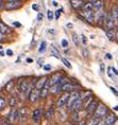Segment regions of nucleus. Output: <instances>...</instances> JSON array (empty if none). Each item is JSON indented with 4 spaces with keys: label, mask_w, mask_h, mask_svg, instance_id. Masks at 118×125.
<instances>
[{
    "label": "nucleus",
    "mask_w": 118,
    "mask_h": 125,
    "mask_svg": "<svg viewBox=\"0 0 118 125\" xmlns=\"http://www.w3.org/2000/svg\"><path fill=\"white\" fill-rule=\"evenodd\" d=\"M5 106H7V100H5L3 96L0 95V110L4 109V108H5Z\"/></svg>",
    "instance_id": "b1692460"
},
{
    "label": "nucleus",
    "mask_w": 118,
    "mask_h": 125,
    "mask_svg": "<svg viewBox=\"0 0 118 125\" xmlns=\"http://www.w3.org/2000/svg\"><path fill=\"white\" fill-rule=\"evenodd\" d=\"M106 36L108 37V39H113L115 37V30H110V31H106Z\"/></svg>",
    "instance_id": "c85d7f7f"
},
{
    "label": "nucleus",
    "mask_w": 118,
    "mask_h": 125,
    "mask_svg": "<svg viewBox=\"0 0 118 125\" xmlns=\"http://www.w3.org/2000/svg\"><path fill=\"white\" fill-rule=\"evenodd\" d=\"M44 69H45L46 71H49V70H51V66H50V65H45V66H44Z\"/></svg>",
    "instance_id": "58836bf2"
},
{
    "label": "nucleus",
    "mask_w": 118,
    "mask_h": 125,
    "mask_svg": "<svg viewBox=\"0 0 118 125\" xmlns=\"http://www.w3.org/2000/svg\"><path fill=\"white\" fill-rule=\"evenodd\" d=\"M0 122H1V117H0Z\"/></svg>",
    "instance_id": "052dcab7"
},
{
    "label": "nucleus",
    "mask_w": 118,
    "mask_h": 125,
    "mask_svg": "<svg viewBox=\"0 0 118 125\" xmlns=\"http://www.w3.org/2000/svg\"><path fill=\"white\" fill-rule=\"evenodd\" d=\"M52 4H53L54 7H58V2L57 1H53V2H52Z\"/></svg>",
    "instance_id": "3c124183"
},
{
    "label": "nucleus",
    "mask_w": 118,
    "mask_h": 125,
    "mask_svg": "<svg viewBox=\"0 0 118 125\" xmlns=\"http://www.w3.org/2000/svg\"><path fill=\"white\" fill-rule=\"evenodd\" d=\"M94 13H95L94 22L97 24L98 27H100L104 21V17H105V13H106V12H104V9H102V10L98 11V12H94Z\"/></svg>",
    "instance_id": "f03ea898"
},
{
    "label": "nucleus",
    "mask_w": 118,
    "mask_h": 125,
    "mask_svg": "<svg viewBox=\"0 0 118 125\" xmlns=\"http://www.w3.org/2000/svg\"><path fill=\"white\" fill-rule=\"evenodd\" d=\"M114 110H118V106H116V107H114Z\"/></svg>",
    "instance_id": "4d7b16f0"
},
{
    "label": "nucleus",
    "mask_w": 118,
    "mask_h": 125,
    "mask_svg": "<svg viewBox=\"0 0 118 125\" xmlns=\"http://www.w3.org/2000/svg\"><path fill=\"white\" fill-rule=\"evenodd\" d=\"M94 101H95V100H94V96H93V95H92L88 100H86V102H84V109H86V110H87L88 107L92 105V103L94 102Z\"/></svg>",
    "instance_id": "5701e85b"
},
{
    "label": "nucleus",
    "mask_w": 118,
    "mask_h": 125,
    "mask_svg": "<svg viewBox=\"0 0 118 125\" xmlns=\"http://www.w3.org/2000/svg\"><path fill=\"white\" fill-rule=\"evenodd\" d=\"M80 125H85V121H82L81 123H80Z\"/></svg>",
    "instance_id": "6e6d98bb"
},
{
    "label": "nucleus",
    "mask_w": 118,
    "mask_h": 125,
    "mask_svg": "<svg viewBox=\"0 0 118 125\" xmlns=\"http://www.w3.org/2000/svg\"><path fill=\"white\" fill-rule=\"evenodd\" d=\"M111 70H113V72H114L115 74H116V75H118V71H117L116 69H115V68H113V67H111Z\"/></svg>",
    "instance_id": "a18cd8bd"
},
{
    "label": "nucleus",
    "mask_w": 118,
    "mask_h": 125,
    "mask_svg": "<svg viewBox=\"0 0 118 125\" xmlns=\"http://www.w3.org/2000/svg\"><path fill=\"white\" fill-rule=\"evenodd\" d=\"M62 77H63V75H62V73H60V72L54 73L53 75H52V76L50 77V80H49V85H50V87H53L54 85H57V84L61 81Z\"/></svg>",
    "instance_id": "1a4fd4ad"
},
{
    "label": "nucleus",
    "mask_w": 118,
    "mask_h": 125,
    "mask_svg": "<svg viewBox=\"0 0 118 125\" xmlns=\"http://www.w3.org/2000/svg\"><path fill=\"white\" fill-rule=\"evenodd\" d=\"M47 18H48V20H52V19H53V18H54V13H53V12L49 10L47 12Z\"/></svg>",
    "instance_id": "7c9ffc66"
},
{
    "label": "nucleus",
    "mask_w": 118,
    "mask_h": 125,
    "mask_svg": "<svg viewBox=\"0 0 118 125\" xmlns=\"http://www.w3.org/2000/svg\"><path fill=\"white\" fill-rule=\"evenodd\" d=\"M70 3H71V5L74 8V9H79V8H82V5L84 4V1H81V0H76V1H70Z\"/></svg>",
    "instance_id": "aec40b11"
},
{
    "label": "nucleus",
    "mask_w": 118,
    "mask_h": 125,
    "mask_svg": "<svg viewBox=\"0 0 118 125\" xmlns=\"http://www.w3.org/2000/svg\"><path fill=\"white\" fill-rule=\"evenodd\" d=\"M106 114H107V108L105 107V105L99 104L97 109H96V111H95V114H94V118H96V119L103 118L106 115Z\"/></svg>",
    "instance_id": "7ed1b4c3"
},
{
    "label": "nucleus",
    "mask_w": 118,
    "mask_h": 125,
    "mask_svg": "<svg viewBox=\"0 0 118 125\" xmlns=\"http://www.w3.org/2000/svg\"><path fill=\"white\" fill-rule=\"evenodd\" d=\"M72 42H73V43H74L76 46L79 45V37H78L77 34H74V33L72 34Z\"/></svg>",
    "instance_id": "2f4dec72"
},
{
    "label": "nucleus",
    "mask_w": 118,
    "mask_h": 125,
    "mask_svg": "<svg viewBox=\"0 0 118 125\" xmlns=\"http://www.w3.org/2000/svg\"><path fill=\"white\" fill-rule=\"evenodd\" d=\"M50 51H51V53H52V55H53V56H55V57H59V54H60V52H59V50L55 48L54 46H51L50 47Z\"/></svg>",
    "instance_id": "bb28decb"
},
{
    "label": "nucleus",
    "mask_w": 118,
    "mask_h": 125,
    "mask_svg": "<svg viewBox=\"0 0 118 125\" xmlns=\"http://www.w3.org/2000/svg\"><path fill=\"white\" fill-rule=\"evenodd\" d=\"M32 9H33V10H35V11H37V10H38V5H37L36 3H34L32 5Z\"/></svg>",
    "instance_id": "a19ab883"
},
{
    "label": "nucleus",
    "mask_w": 118,
    "mask_h": 125,
    "mask_svg": "<svg viewBox=\"0 0 118 125\" xmlns=\"http://www.w3.org/2000/svg\"><path fill=\"white\" fill-rule=\"evenodd\" d=\"M53 125H54V124H53Z\"/></svg>",
    "instance_id": "e2e57ef3"
},
{
    "label": "nucleus",
    "mask_w": 118,
    "mask_h": 125,
    "mask_svg": "<svg viewBox=\"0 0 118 125\" xmlns=\"http://www.w3.org/2000/svg\"><path fill=\"white\" fill-rule=\"evenodd\" d=\"M67 27L68 28H72V24H71V23H67Z\"/></svg>",
    "instance_id": "603ef678"
},
{
    "label": "nucleus",
    "mask_w": 118,
    "mask_h": 125,
    "mask_svg": "<svg viewBox=\"0 0 118 125\" xmlns=\"http://www.w3.org/2000/svg\"><path fill=\"white\" fill-rule=\"evenodd\" d=\"M2 39H4V35L2 33H0V42H1Z\"/></svg>",
    "instance_id": "de8ad7c7"
},
{
    "label": "nucleus",
    "mask_w": 118,
    "mask_h": 125,
    "mask_svg": "<svg viewBox=\"0 0 118 125\" xmlns=\"http://www.w3.org/2000/svg\"><path fill=\"white\" fill-rule=\"evenodd\" d=\"M69 96H70V93L64 92V94H62L57 101V106L58 107H62V106H64L65 104H67L68 100H69Z\"/></svg>",
    "instance_id": "6e6552de"
},
{
    "label": "nucleus",
    "mask_w": 118,
    "mask_h": 125,
    "mask_svg": "<svg viewBox=\"0 0 118 125\" xmlns=\"http://www.w3.org/2000/svg\"><path fill=\"white\" fill-rule=\"evenodd\" d=\"M114 24H115V20H114L113 16H112V13L111 12H106V13H105V17H104V21H103L104 30L105 31L113 30Z\"/></svg>",
    "instance_id": "f257e3e1"
},
{
    "label": "nucleus",
    "mask_w": 118,
    "mask_h": 125,
    "mask_svg": "<svg viewBox=\"0 0 118 125\" xmlns=\"http://www.w3.org/2000/svg\"><path fill=\"white\" fill-rule=\"evenodd\" d=\"M81 37H82V42H83V45H85V43H86V38H85V36H84V35H81Z\"/></svg>",
    "instance_id": "37998d69"
},
{
    "label": "nucleus",
    "mask_w": 118,
    "mask_h": 125,
    "mask_svg": "<svg viewBox=\"0 0 118 125\" xmlns=\"http://www.w3.org/2000/svg\"><path fill=\"white\" fill-rule=\"evenodd\" d=\"M0 8H2V1H0Z\"/></svg>",
    "instance_id": "13d9d810"
},
{
    "label": "nucleus",
    "mask_w": 118,
    "mask_h": 125,
    "mask_svg": "<svg viewBox=\"0 0 118 125\" xmlns=\"http://www.w3.org/2000/svg\"><path fill=\"white\" fill-rule=\"evenodd\" d=\"M37 20H38V21H42L43 20V14L42 13L37 14Z\"/></svg>",
    "instance_id": "e433bc0d"
},
{
    "label": "nucleus",
    "mask_w": 118,
    "mask_h": 125,
    "mask_svg": "<svg viewBox=\"0 0 118 125\" xmlns=\"http://www.w3.org/2000/svg\"><path fill=\"white\" fill-rule=\"evenodd\" d=\"M113 125H118V119H117V120H116V121H115V123H114Z\"/></svg>",
    "instance_id": "5fc2aeb1"
},
{
    "label": "nucleus",
    "mask_w": 118,
    "mask_h": 125,
    "mask_svg": "<svg viewBox=\"0 0 118 125\" xmlns=\"http://www.w3.org/2000/svg\"><path fill=\"white\" fill-rule=\"evenodd\" d=\"M110 89H111L112 91H113V92H114V93H115V94H116V95L118 94V92L116 91V90H115V88H114V87H110Z\"/></svg>",
    "instance_id": "c03bdc74"
},
{
    "label": "nucleus",
    "mask_w": 118,
    "mask_h": 125,
    "mask_svg": "<svg viewBox=\"0 0 118 125\" xmlns=\"http://www.w3.org/2000/svg\"><path fill=\"white\" fill-rule=\"evenodd\" d=\"M14 105H15V99L12 98L11 101H10V106H14Z\"/></svg>",
    "instance_id": "ea45409f"
},
{
    "label": "nucleus",
    "mask_w": 118,
    "mask_h": 125,
    "mask_svg": "<svg viewBox=\"0 0 118 125\" xmlns=\"http://www.w3.org/2000/svg\"><path fill=\"white\" fill-rule=\"evenodd\" d=\"M74 88H76L74 84L70 83V82H68V83L65 84V85H64L63 87H62V91H64V92H68V93H69V91H71V90H73Z\"/></svg>",
    "instance_id": "a211bd4d"
},
{
    "label": "nucleus",
    "mask_w": 118,
    "mask_h": 125,
    "mask_svg": "<svg viewBox=\"0 0 118 125\" xmlns=\"http://www.w3.org/2000/svg\"><path fill=\"white\" fill-rule=\"evenodd\" d=\"M4 125H9V123H8V121H7V122H5V123H4Z\"/></svg>",
    "instance_id": "bf43d9fd"
},
{
    "label": "nucleus",
    "mask_w": 118,
    "mask_h": 125,
    "mask_svg": "<svg viewBox=\"0 0 118 125\" xmlns=\"http://www.w3.org/2000/svg\"><path fill=\"white\" fill-rule=\"evenodd\" d=\"M62 62H63V64H64L65 66H66V67L68 68V69H71V64L67 61L66 58H62Z\"/></svg>",
    "instance_id": "473e14b6"
},
{
    "label": "nucleus",
    "mask_w": 118,
    "mask_h": 125,
    "mask_svg": "<svg viewBox=\"0 0 118 125\" xmlns=\"http://www.w3.org/2000/svg\"><path fill=\"white\" fill-rule=\"evenodd\" d=\"M104 9V2L103 1H93V11L98 12Z\"/></svg>",
    "instance_id": "f8f14e48"
},
{
    "label": "nucleus",
    "mask_w": 118,
    "mask_h": 125,
    "mask_svg": "<svg viewBox=\"0 0 118 125\" xmlns=\"http://www.w3.org/2000/svg\"><path fill=\"white\" fill-rule=\"evenodd\" d=\"M5 53H7V55H9V56H12V55H13V51H12L11 49H8Z\"/></svg>",
    "instance_id": "4c0bfd02"
},
{
    "label": "nucleus",
    "mask_w": 118,
    "mask_h": 125,
    "mask_svg": "<svg viewBox=\"0 0 118 125\" xmlns=\"http://www.w3.org/2000/svg\"><path fill=\"white\" fill-rule=\"evenodd\" d=\"M9 125H11V124H9Z\"/></svg>",
    "instance_id": "680f3d73"
},
{
    "label": "nucleus",
    "mask_w": 118,
    "mask_h": 125,
    "mask_svg": "<svg viewBox=\"0 0 118 125\" xmlns=\"http://www.w3.org/2000/svg\"><path fill=\"white\" fill-rule=\"evenodd\" d=\"M61 43H62V47H63V48H67V47H68V42H67V39H62Z\"/></svg>",
    "instance_id": "c9c22d12"
},
{
    "label": "nucleus",
    "mask_w": 118,
    "mask_h": 125,
    "mask_svg": "<svg viewBox=\"0 0 118 125\" xmlns=\"http://www.w3.org/2000/svg\"><path fill=\"white\" fill-rule=\"evenodd\" d=\"M28 98H29V100H30L31 102L34 103V102H35L38 98H41V91L34 88V89L32 90V91H31V93L29 94V96H28Z\"/></svg>",
    "instance_id": "9b49d317"
},
{
    "label": "nucleus",
    "mask_w": 118,
    "mask_h": 125,
    "mask_svg": "<svg viewBox=\"0 0 118 125\" xmlns=\"http://www.w3.org/2000/svg\"><path fill=\"white\" fill-rule=\"evenodd\" d=\"M105 58H107V59H112L113 58V56H112L110 53H106V55H105Z\"/></svg>",
    "instance_id": "79ce46f5"
},
{
    "label": "nucleus",
    "mask_w": 118,
    "mask_h": 125,
    "mask_svg": "<svg viewBox=\"0 0 118 125\" xmlns=\"http://www.w3.org/2000/svg\"><path fill=\"white\" fill-rule=\"evenodd\" d=\"M82 103H83V102H82V101H81V100H80V99H79V100H78V101L76 102V104H74V105H73V107H72V109H74V110H76V111H78V110H79V109H80V108H81V107H82Z\"/></svg>",
    "instance_id": "a878e982"
},
{
    "label": "nucleus",
    "mask_w": 118,
    "mask_h": 125,
    "mask_svg": "<svg viewBox=\"0 0 118 125\" xmlns=\"http://www.w3.org/2000/svg\"><path fill=\"white\" fill-rule=\"evenodd\" d=\"M33 62L32 58H27V62H29V64H30V62Z\"/></svg>",
    "instance_id": "09e8293b"
},
{
    "label": "nucleus",
    "mask_w": 118,
    "mask_h": 125,
    "mask_svg": "<svg viewBox=\"0 0 118 125\" xmlns=\"http://www.w3.org/2000/svg\"><path fill=\"white\" fill-rule=\"evenodd\" d=\"M98 105H99V102L97 101V100H95V101L92 103V105L89 106L88 109H87V111H88V115H94L95 111H96V109H97V107H98Z\"/></svg>",
    "instance_id": "4468645a"
},
{
    "label": "nucleus",
    "mask_w": 118,
    "mask_h": 125,
    "mask_svg": "<svg viewBox=\"0 0 118 125\" xmlns=\"http://www.w3.org/2000/svg\"><path fill=\"white\" fill-rule=\"evenodd\" d=\"M27 112H28V109L27 108H21L19 110V115H27Z\"/></svg>",
    "instance_id": "f704fd0d"
},
{
    "label": "nucleus",
    "mask_w": 118,
    "mask_h": 125,
    "mask_svg": "<svg viewBox=\"0 0 118 125\" xmlns=\"http://www.w3.org/2000/svg\"><path fill=\"white\" fill-rule=\"evenodd\" d=\"M79 13H80V15H82L83 19H85L86 21H87V22H89V23H93V22H94V16H95L94 11H87V12L80 11Z\"/></svg>",
    "instance_id": "0eeeda50"
},
{
    "label": "nucleus",
    "mask_w": 118,
    "mask_h": 125,
    "mask_svg": "<svg viewBox=\"0 0 118 125\" xmlns=\"http://www.w3.org/2000/svg\"><path fill=\"white\" fill-rule=\"evenodd\" d=\"M48 81H49V79H48L47 76H43L42 79H39L36 82V84H35V89H37V90H39V91H41V90L44 88V86L46 85V83H47Z\"/></svg>",
    "instance_id": "9d476101"
},
{
    "label": "nucleus",
    "mask_w": 118,
    "mask_h": 125,
    "mask_svg": "<svg viewBox=\"0 0 118 125\" xmlns=\"http://www.w3.org/2000/svg\"><path fill=\"white\" fill-rule=\"evenodd\" d=\"M104 65H101V72H104Z\"/></svg>",
    "instance_id": "8fccbe9b"
},
{
    "label": "nucleus",
    "mask_w": 118,
    "mask_h": 125,
    "mask_svg": "<svg viewBox=\"0 0 118 125\" xmlns=\"http://www.w3.org/2000/svg\"><path fill=\"white\" fill-rule=\"evenodd\" d=\"M4 55V52H2V51H0V56H3Z\"/></svg>",
    "instance_id": "864d4df0"
},
{
    "label": "nucleus",
    "mask_w": 118,
    "mask_h": 125,
    "mask_svg": "<svg viewBox=\"0 0 118 125\" xmlns=\"http://www.w3.org/2000/svg\"><path fill=\"white\" fill-rule=\"evenodd\" d=\"M93 95V93L91 90H85V91H81L80 92V100L83 102V101H86L88 98H91V96Z\"/></svg>",
    "instance_id": "2eb2a0df"
},
{
    "label": "nucleus",
    "mask_w": 118,
    "mask_h": 125,
    "mask_svg": "<svg viewBox=\"0 0 118 125\" xmlns=\"http://www.w3.org/2000/svg\"><path fill=\"white\" fill-rule=\"evenodd\" d=\"M62 9H60V10H58V11H55V13H54V18L55 19H59L60 18V15H61V13H62Z\"/></svg>",
    "instance_id": "72a5a7b5"
},
{
    "label": "nucleus",
    "mask_w": 118,
    "mask_h": 125,
    "mask_svg": "<svg viewBox=\"0 0 118 125\" xmlns=\"http://www.w3.org/2000/svg\"><path fill=\"white\" fill-rule=\"evenodd\" d=\"M116 120H117V119H116V117H115V115L110 114V115H106V119L104 120V124L105 125H113Z\"/></svg>",
    "instance_id": "f3484780"
},
{
    "label": "nucleus",
    "mask_w": 118,
    "mask_h": 125,
    "mask_svg": "<svg viewBox=\"0 0 118 125\" xmlns=\"http://www.w3.org/2000/svg\"><path fill=\"white\" fill-rule=\"evenodd\" d=\"M82 10L81 11H84V12H87V11H93V1H87V2H84V4L82 5Z\"/></svg>",
    "instance_id": "6ab92c4d"
},
{
    "label": "nucleus",
    "mask_w": 118,
    "mask_h": 125,
    "mask_svg": "<svg viewBox=\"0 0 118 125\" xmlns=\"http://www.w3.org/2000/svg\"><path fill=\"white\" fill-rule=\"evenodd\" d=\"M111 13H112V16H113L114 20L116 21L118 19V4L114 5L113 9H112V11H111Z\"/></svg>",
    "instance_id": "412c9836"
},
{
    "label": "nucleus",
    "mask_w": 118,
    "mask_h": 125,
    "mask_svg": "<svg viewBox=\"0 0 118 125\" xmlns=\"http://www.w3.org/2000/svg\"><path fill=\"white\" fill-rule=\"evenodd\" d=\"M52 114H53V107H49L47 109V111H46V114H45V118L46 119H50L52 117Z\"/></svg>",
    "instance_id": "393cba45"
},
{
    "label": "nucleus",
    "mask_w": 118,
    "mask_h": 125,
    "mask_svg": "<svg viewBox=\"0 0 118 125\" xmlns=\"http://www.w3.org/2000/svg\"><path fill=\"white\" fill-rule=\"evenodd\" d=\"M13 24H14L15 27H20V26H21V24H20L19 22H16V21H15V22H13Z\"/></svg>",
    "instance_id": "49530a36"
},
{
    "label": "nucleus",
    "mask_w": 118,
    "mask_h": 125,
    "mask_svg": "<svg viewBox=\"0 0 118 125\" xmlns=\"http://www.w3.org/2000/svg\"><path fill=\"white\" fill-rule=\"evenodd\" d=\"M41 115H42V110L39 108H36L35 110H33V112H32V120H33V122L37 123V122L39 121V119H41Z\"/></svg>",
    "instance_id": "ddd939ff"
},
{
    "label": "nucleus",
    "mask_w": 118,
    "mask_h": 125,
    "mask_svg": "<svg viewBox=\"0 0 118 125\" xmlns=\"http://www.w3.org/2000/svg\"><path fill=\"white\" fill-rule=\"evenodd\" d=\"M46 48H47V42H42L41 43V46H39V48H38V52L39 53H42V52H44Z\"/></svg>",
    "instance_id": "c756f323"
},
{
    "label": "nucleus",
    "mask_w": 118,
    "mask_h": 125,
    "mask_svg": "<svg viewBox=\"0 0 118 125\" xmlns=\"http://www.w3.org/2000/svg\"><path fill=\"white\" fill-rule=\"evenodd\" d=\"M49 91H50V85H49V81L46 83V85L44 86V88L41 90V98L42 99H45L46 96L48 95Z\"/></svg>",
    "instance_id": "dca6fc26"
},
{
    "label": "nucleus",
    "mask_w": 118,
    "mask_h": 125,
    "mask_svg": "<svg viewBox=\"0 0 118 125\" xmlns=\"http://www.w3.org/2000/svg\"><path fill=\"white\" fill-rule=\"evenodd\" d=\"M80 99V93L78 91H72L70 93V96H69V100L67 102V108L68 109H72L73 105L76 104V102Z\"/></svg>",
    "instance_id": "20e7f679"
},
{
    "label": "nucleus",
    "mask_w": 118,
    "mask_h": 125,
    "mask_svg": "<svg viewBox=\"0 0 118 125\" xmlns=\"http://www.w3.org/2000/svg\"><path fill=\"white\" fill-rule=\"evenodd\" d=\"M66 83H68V79H67V77H62L61 81L57 84V85H54L53 87H52V88H50L51 92L53 93V94H57V93H59L60 91H62V87H63Z\"/></svg>",
    "instance_id": "39448f33"
},
{
    "label": "nucleus",
    "mask_w": 118,
    "mask_h": 125,
    "mask_svg": "<svg viewBox=\"0 0 118 125\" xmlns=\"http://www.w3.org/2000/svg\"><path fill=\"white\" fill-rule=\"evenodd\" d=\"M13 87H14V82H13V81H10V82H9L7 85H5V90L10 92V91L13 90Z\"/></svg>",
    "instance_id": "cd10ccee"
},
{
    "label": "nucleus",
    "mask_w": 118,
    "mask_h": 125,
    "mask_svg": "<svg viewBox=\"0 0 118 125\" xmlns=\"http://www.w3.org/2000/svg\"><path fill=\"white\" fill-rule=\"evenodd\" d=\"M21 7V1L18 0H9L4 3V8L7 10H16V9Z\"/></svg>",
    "instance_id": "423d86ee"
},
{
    "label": "nucleus",
    "mask_w": 118,
    "mask_h": 125,
    "mask_svg": "<svg viewBox=\"0 0 118 125\" xmlns=\"http://www.w3.org/2000/svg\"><path fill=\"white\" fill-rule=\"evenodd\" d=\"M11 32V30L9 29V28L5 26V24H3V23H1L0 22V33H2L4 35L5 33H10Z\"/></svg>",
    "instance_id": "4be33fe9"
}]
</instances>
